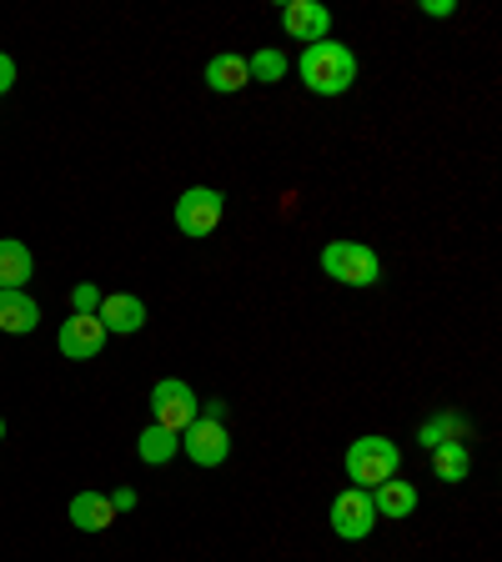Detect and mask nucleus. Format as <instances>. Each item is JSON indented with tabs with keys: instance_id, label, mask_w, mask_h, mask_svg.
Listing matches in <instances>:
<instances>
[{
	"instance_id": "nucleus-1",
	"label": "nucleus",
	"mask_w": 502,
	"mask_h": 562,
	"mask_svg": "<svg viewBox=\"0 0 502 562\" xmlns=\"http://www.w3.org/2000/svg\"><path fill=\"white\" fill-rule=\"evenodd\" d=\"M302 81H306V91H316V95L352 91V81H357V56H352V46H342V41H316V46H306Z\"/></svg>"
},
{
	"instance_id": "nucleus-8",
	"label": "nucleus",
	"mask_w": 502,
	"mask_h": 562,
	"mask_svg": "<svg viewBox=\"0 0 502 562\" xmlns=\"http://www.w3.org/2000/svg\"><path fill=\"white\" fill-rule=\"evenodd\" d=\"M56 347L66 351L70 362H91V357H101V347H105V327H101V316H81V312H70L66 322H60Z\"/></svg>"
},
{
	"instance_id": "nucleus-19",
	"label": "nucleus",
	"mask_w": 502,
	"mask_h": 562,
	"mask_svg": "<svg viewBox=\"0 0 502 562\" xmlns=\"http://www.w3.org/2000/svg\"><path fill=\"white\" fill-rule=\"evenodd\" d=\"M246 76L261 86H277L287 76V56L281 50H257V56H246Z\"/></svg>"
},
{
	"instance_id": "nucleus-3",
	"label": "nucleus",
	"mask_w": 502,
	"mask_h": 562,
	"mask_svg": "<svg viewBox=\"0 0 502 562\" xmlns=\"http://www.w3.org/2000/svg\"><path fill=\"white\" fill-rule=\"evenodd\" d=\"M398 468H402V452H398V442H387V437H357V442L347 447L352 487L372 492V487H382L387 477H398Z\"/></svg>"
},
{
	"instance_id": "nucleus-11",
	"label": "nucleus",
	"mask_w": 502,
	"mask_h": 562,
	"mask_svg": "<svg viewBox=\"0 0 502 562\" xmlns=\"http://www.w3.org/2000/svg\"><path fill=\"white\" fill-rule=\"evenodd\" d=\"M70 522L81 527V532H105V527L116 522V507L105 492H76L70 497Z\"/></svg>"
},
{
	"instance_id": "nucleus-6",
	"label": "nucleus",
	"mask_w": 502,
	"mask_h": 562,
	"mask_svg": "<svg viewBox=\"0 0 502 562\" xmlns=\"http://www.w3.org/2000/svg\"><path fill=\"white\" fill-rule=\"evenodd\" d=\"M377 527V507H372V492L362 487H347L332 497V532H337L342 542H362L372 538Z\"/></svg>"
},
{
	"instance_id": "nucleus-5",
	"label": "nucleus",
	"mask_w": 502,
	"mask_h": 562,
	"mask_svg": "<svg viewBox=\"0 0 502 562\" xmlns=\"http://www.w3.org/2000/svg\"><path fill=\"white\" fill-rule=\"evenodd\" d=\"M226 216V196L216 187H191L176 196V232L181 236H211Z\"/></svg>"
},
{
	"instance_id": "nucleus-24",
	"label": "nucleus",
	"mask_w": 502,
	"mask_h": 562,
	"mask_svg": "<svg viewBox=\"0 0 502 562\" xmlns=\"http://www.w3.org/2000/svg\"><path fill=\"white\" fill-rule=\"evenodd\" d=\"M0 442H5V417H0Z\"/></svg>"
},
{
	"instance_id": "nucleus-4",
	"label": "nucleus",
	"mask_w": 502,
	"mask_h": 562,
	"mask_svg": "<svg viewBox=\"0 0 502 562\" xmlns=\"http://www.w3.org/2000/svg\"><path fill=\"white\" fill-rule=\"evenodd\" d=\"M197 417H201V402H197V392H191L181 376H166V382L152 386V422L156 427H166V432L181 437Z\"/></svg>"
},
{
	"instance_id": "nucleus-17",
	"label": "nucleus",
	"mask_w": 502,
	"mask_h": 562,
	"mask_svg": "<svg viewBox=\"0 0 502 562\" xmlns=\"http://www.w3.org/2000/svg\"><path fill=\"white\" fill-rule=\"evenodd\" d=\"M433 468H437V477H443V482H462V477H468V468H472V442L433 447Z\"/></svg>"
},
{
	"instance_id": "nucleus-9",
	"label": "nucleus",
	"mask_w": 502,
	"mask_h": 562,
	"mask_svg": "<svg viewBox=\"0 0 502 562\" xmlns=\"http://www.w3.org/2000/svg\"><path fill=\"white\" fill-rule=\"evenodd\" d=\"M281 31L292 35V41L316 46V41H327V31H332V11L316 5V0H287V5H281Z\"/></svg>"
},
{
	"instance_id": "nucleus-22",
	"label": "nucleus",
	"mask_w": 502,
	"mask_h": 562,
	"mask_svg": "<svg viewBox=\"0 0 502 562\" xmlns=\"http://www.w3.org/2000/svg\"><path fill=\"white\" fill-rule=\"evenodd\" d=\"M111 507H116V513H131V507H136V492H131V487H121L116 497H111Z\"/></svg>"
},
{
	"instance_id": "nucleus-20",
	"label": "nucleus",
	"mask_w": 502,
	"mask_h": 562,
	"mask_svg": "<svg viewBox=\"0 0 502 562\" xmlns=\"http://www.w3.org/2000/svg\"><path fill=\"white\" fill-rule=\"evenodd\" d=\"M70 306L81 316H96V306H101V286H91V281H81L76 292H70Z\"/></svg>"
},
{
	"instance_id": "nucleus-23",
	"label": "nucleus",
	"mask_w": 502,
	"mask_h": 562,
	"mask_svg": "<svg viewBox=\"0 0 502 562\" xmlns=\"http://www.w3.org/2000/svg\"><path fill=\"white\" fill-rule=\"evenodd\" d=\"M422 11H427V15H453L457 5H453V0H422Z\"/></svg>"
},
{
	"instance_id": "nucleus-12",
	"label": "nucleus",
	"mask_w": 502,
	"mask_h": 562,
	"mask_svg": "<svg viewBox=\"0 0 502 562\" xmlns=\"http://www.w3.org/2000/svg\"><path fill=\"white\" fill-rule=\"evenodd\" d=\"M35 327H41V306H35L25 292H0V331L31 337Z\"/></svg>"
},
{
	"instance_id": "nucleus-16",
	"label": "nucleus",
	"mask_w": 502,
	"mask_h": 562,
	"mask_svg": "<svg viewBox=\"0 0 502 562\" xmlns=\"http://www.w3.org/2000/svg\"><path fill=\"white\" fill-rule=\"evenodd\" d=\"M176 452H181V437H176V432H166V427H156V422H152V427H146V432L136 437V457H141V462H152V468H161V462H171Z\"/></svg>"
},
{
	"instance_id": "nucleus-13",
	"label": "nucleus",
	"mask_w": 502,
	"mask_h": 562,
	"mask_svg": "<svg viewBox=\"0 0 502 562\" xmlns=\"http://www.w3.org/2000/svg\"><path fill=\"white\" fill-rule=\"evenodd\" d=\"M35 271V257H31V246L25 241H0V292H21L25 281H31Z\"/></svg>"
},
{
	"instance_id": "nucleus-10",
	"label": "nucleus",
	"mask_w": 502,
	"mask_h": 562,
	"mask_svg": "<svg viewBox=\"0 0 502 562\" xmlns=\"http://www.w3.org/2000/svg\"><path fill=\"white\" fill-rule=\"evenodd\" d=\"M96 316H101L105 331H116V337H131V331L146 327V302H141V296H126V292H111V296H101Z\"/></svg>"
},
{
	"instance_id": "nucleus-18",
	"label": "nucleus",
	"mask_w": 502,
	"mask_h": 562,
	"mask_svg": "<svg viewBox=\"0 0 502 562\" xmlns=\"http://www.w3.org/2000/svg\"><path fill=\"white\" fill-rule=\"evenodd\" d=\"M417 442L433 452V447H443V442H468V422L457 417V412H443V417H433V422H422V432H417Z\"/></svg>"
},
{
	"instance_id": "nucleus-7",
	"label": "nucleus",
	"mask_w": 502,
	"mask_h": 562,
	"mask_svg": "<svg viewBox=\"0 0 502 562\" xmlns=\"http://www.w3.org/2000/svg\"><path fill=\"white\" fill-rule=\"evenodd\" d=\"M181 452H187L197 468H222L226 457H232V432H226V422L197 417L187 432H181Z\"/></svg>"
},
{
	"instance_id": "nucleus-15",
	"label": "nucleus",
	"mask_w": 502,
	"mask_h": 562,
	"mask_svg": "<svg viewBox=\"0 0 502 562\" xmlns=\"http://www.w3.org/2000/svg\"><path fill=\"white\" fill-rule=\"evenodd\" d=\"M372 507H377V517H408V513H417V487L412 482H398V477H387L382 487H372Z\"/></svg>"
},
{
	"instance_id": "nucleus-14",
	"label": "nucleus",
	"mask_w": 502,
	"mask_h": 562,
	"mask_svg": "<svg viewBox=\"0 0 502 562\" xmlns=\"http://www.w3.org/2000/svg\"><path fill=\"white\" fill-rule=\"evenodd\" d=\"M207 86L211 91H242V86H252V76H246V56H236V50H222V56L207 60Z\"/></svg>"
},
{
	"instance_id": "nucleus-21",
	"label": "nucleus",
	"mask_w": 502,
	"mask_h": 562,
	"mask_svg": "<svg viewBox=\"0 0 502 562\" xmlns=\"http://www.w3.org/2000/svg\"><path fill=\"white\" fill-rule=\"evenodd\" d=\"M11 86H15V60L5 56V50H0V95L11 91Z\"/></svg>"
},
{
	"instance_id": "nucleus-2",
	"label": "nucleus",
	"mask_w": 502,
	"mask_h": 562,
	"mask_svg": "<svg viewBox=\"0 0 502 562\" xmlns=\"http://www.w3.org/2000/svg\"><path fill=\"white\" fill-rule=\"evenodd\" d=\"M322 271L342 286H377L382 281V257H377L367 241H327L322 246Z\"/></svg>"
}]
</instances>
